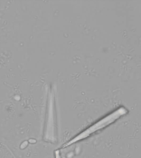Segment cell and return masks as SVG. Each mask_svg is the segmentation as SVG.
Listing matches in <instances>:
<instances>
[{
	"instance_id": "7a4b0ae2",
	"label": "cell",
	"mask_w": 141,
	"mask_h": 158,
	"mask_svg": "<svg viewBox=\"0 0 141 158\" xmlns=\"http://www.w3.org/2000/svg\"><path fill=\"white\" fill-rule=\"evenodd\" d=\"M55 158H60V152L59 150L56 151L55 152Z\"/></svg>"
},
{
	"instance_id": "6da1fadb",
	"label": "cell",
	"mask_w": 141,
	"mask_h": 158,
	"mask_svg": "<svg viewBox=\"0 0 141 158\" xmlns=\"http://www.w3.org/2000/svg\"><path fill=\"white\" fill-rule=\"evenodd\" d=\"M127 113V110L125 107H120L116 110L113 111L112 113L109 114L103 118H101L96 123L90 126L87 129L83 131L78 135L77 136L71 140L69 141L66 144H64L62 148H66L78 141H80V140L87 138L93 133L105 128L108 126L113 123L120 117L126 115Z\"/></svg>"
}]
</instances>
